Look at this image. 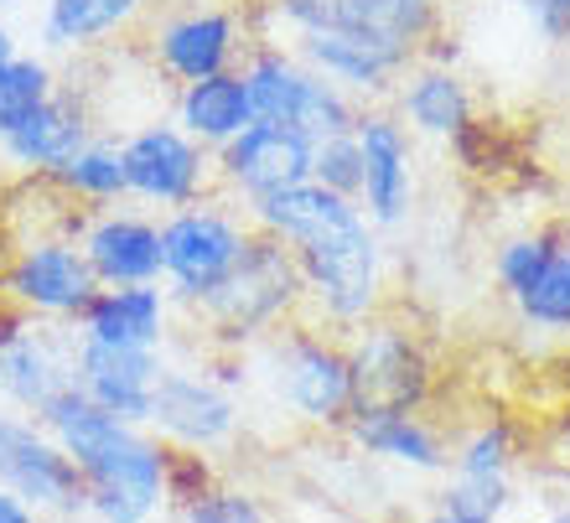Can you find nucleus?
<instances>
[{
    "label": "nucleus",
    "instance_id": "obj_1",
    "mask_svg": "<svg viewBox=\"0 0 570 523\" xmlns=\"http://www.w3.org/2000/svg\"><path fill=\"white\" fill-rule=\"evenodd\" d=\"M249 228L281 239L306 280V316L322 332H353L384 312L390 265L379 228L363 218L353 197H337L316 181L285 187L244 208Z\"/></svg>",
    "mask_w": 570,
    "mask_h": 523
},
{
    "label": "nucleus",
    "instance_id": "obj_2",
    "mask_svg": "<svg viewBox=\"0 0 570 523\" xmlns=\"http://www.w3.org/2000/svg\"><path fill=\"white\" fill-rule=\"evenodd\" d=\"M37 425L73 456L94 523H150L161 513L171 451L146 425H125V420L105 415L78 384H68L47 404Z\"/></svg>",
    "mask_w": 570,
    "mask_h": 523
},
{
    "label": "nucleus",
    "instance_id": "obj_3",
    "mask_svg": "<svg viewBox=\"0 0 570 523\" xmlns=\"http://www.w3.org/2000/svg\"><path fill=\"white\" fill-rule=\"evenodd\" d=\"M296 312H306V280H301L296 255L255 228L239 269L203 306H193V322L208 332L213 353H249L285 322H296Z\"/></svg>",
    "mask_w": 570,
    "mask_h": 523
},
{
    "label": "nucleus",
    "instance_id": "obj_4",
    "mask_svg": "<svg viewBox=\"0 0 570 523\" xmlns=\"http://www.w3.org/2000/svg\"><path fill=\"white\" fill-rule=\"evenodd\" d=\"M249 374H259L265 394L301 425L343 431L347 415L358 409V378L353 358L337 332H322L312 322H285L275 337L249 353Z\"/></svg>",
    "mask_w": 570,
    "mask_h": 523
},
{
    "label": "nucleus",
    "instance_id": "obj_5",
    "mask_svg": "<svg viewBox=\"0 0 570 523\" xmlns=\"http://www.w3.org/2000/svg\"><path fill=\"white\" fill-rule=\"evenodd\" d=\"M249 218L228 197H203L193 208L161 218V285L171 306H203L239 269L249 244Z\"/></svg>",
    "mask_w": 570,
    "mask_h": 523
},
{
    "label": "nucleus",
    "instance_id": "obj_6",
    "mask_svg": "<svg viewBox=\"0 0 570 523\" xmlns=\"http://www.w3.org/2000/svg\"><path fill=\"white\" fill-rule=\"evenodd\" d=\"M265 16L291 42L296 37H363L415 62L441 27V0H265Z\"/></svg>",
    "mask_w": 570,
    "mask_h": 523
},
{
    "label": "nucleus",
    "instance_id": "obj_7",
    "mask_svg": "<svg viewBox=\"0 0 570 523\" xmlns=\"http://www.w3.org/2000/svg\"><path fill=\"white\" fill-rule=\"evenodd\" d=\"M99 290L105 285L94 280L73 234H31L0 269V300L47 327H78V316L89 312Z\"/></svg>",
    "mask_w": 570,
    "mask_h": 523
},
{
    "label": "nucleus",
    "instance_id": "obj_8",
    "mask_svg": "<svg viewBox=\"0 0 570 523\" xmlns=\"http://www.w3.org/2000/svg\"><path fill=\"white\" fill-rule=\"evenodd\" d=\"M0 487L16 493L21 503H31L42 519H78V513H89V493H83L73 456L31 415L6 409V404H0Z\"/></svg>",
    "mask_w": 570,
    "mask_h": 523
},
{
    "label": "nucleus",
    "instance_id": "obj_9",
    "mask_svg": "<svg viewBox=\"0 0 570 523\" xmlns=\"http://www.w3.org/2000/svg\"><path fill=\"white\" fill-rule=\"evenodd\" d=\"M120 166H125V187L136 203H150V208L181 213L203 203L213 193V150H203L187 130L177 125H140L120 140Z\"/></svg>",
    "mask_w": 570,
    "mask_h": 523
},
{
    "label": "nucleus",
    "instance_id": "obj_10",
    "mask_svg": "<svg viewBox=\"0 0 570 523\" xmlns=\"http://www.w3.org/2000/svg\"><path fill=\"white\" fill-rule=\"evenodd\" d=\"M353 378H358V404H394V409H425L435 389V363L421 332L400 327L390 316H374L343 337Z\"/></svg>",
    "mask_w": 570,
    "mask_h": 523
},
{
    "label": "nucleus",
    "instance_id": "obj_11",
    "mask_svg": "<svg viewBox=\"0 0 570 523\" xmlns=\"http://www.w3.org/2000/svg\"><path fill=\"white\" fill-rule=\"evenodd\" d=\"M239 399L224 389L208 368H166L156 384V404H150L146 431L171 451H197L213 456L239 435Z\"/></svg>",
    "mask_w": 570,
    "mask_h": 523
},
{
    "label": "nucleus",
    "instance_id": "obj_12",
    "mask_svg": "<svg viewBox=\"0 0 570 523\" xmlns=\"http://www.w3.org/2000/svg\"><path fill=\"white\" fill-rule=\"evenodd\" d=\"M68 384H73V343H62L47 322H31L0 300V404L37 420Z\"/></svg>",
    "mask_w": 570,
    "mask_h": 523
},
{
    "label": "nucleus",
    "instance_id": "obj_13",
    "mask_svg": "<svg viewBox=\"0 0 570 523\" xmlns=\"http://www.w3.org/2000/svg\"><path fill=\"white\" fill-rule=\"evenodd\" d=\"M249 47L255 42H249L244 16L228 11V6H187V11L166 16L161 27H156V37H150L156 68L166 78H177L181 89L203 83V78L234 73Z\"/></svg>",
    "mask_w": 570,
    "mask_h": 523
},
{
    "label": "nucleus",
    "instance_id": "obj_14",
    "mask_svg": "<svg viewBox=\"0 0 570 523\" xmlns=\"http://www.w3.org/2000/svg\"><path fill=\"white\" fill-rule=\"evenodd\" d=\"M312 140L291 125H265L255 120L239 140H228L224 150H213V171L228 187V197H239L244 208L285 187L312 181Z\"/></svg>",
    "mask_w": 570,
    "mask_h": 523
},
{
    "label": "nucleus",
    "instance_id": "obj_15",
    "mask_svg": "<svg viewBox=\"0 0 570 523\" xmlns=\"http://www.w3.org/2000/svg\"><path fill=\"white\" fill-rule=\"evenodd\" d=\"M353 140L363 150V193L358 208L374 228H400L415 208V150L410 130L390 109H363L353 125Z\"/></svg>",
    "mask_w": 570,
    "mask_h": 523
},
{
    "label": "nucleus",
    "instance_id": "obj_16",
    "mask_svg": "<svg viewBox=\"0 0 570 523\" xmlns=\"http://www.w3.org/2000/svg\"><path fill=\"white\" fill-rule=\"evenodd\" d=\"M161 374V353L73 337V384L89 394V404H99L105 415L125 420V425H150V404H156Z\"/></svg>",
    "mask_w": 570,
    "mask_h": 523
},
{
    "label": "nucleus",
    "instance_id": "obj_17",
    "mask_svg": "<svg viewBox=\"0 0 570 523\" xmlns=\"http://www.w3.org/2000/svg\"><path fill=\"white\" fill-rule=\"evenodd\" d=\"M78 249L105 290L125 285H161V224L130 208L89 213L78 228Z\"/></svg>",
    "mask_w": 570,
    "mask_h": 523
},
{
    "label": "nucleus",
    "instance_id": "obj_18",
    "mask_svg": "<svg viewBox=\"0 0 570 523\" xmlns=\"http://www.w3.org/2000/svg\"><path fill=\"white\" fill-rule=\"evenodd\" d=\"M347 441L363 456L410 466V472H451V441L425 409H394V404H358L347 415Z\"/></svg>",
    "mask_w": 570,
    "mask_h": 523
},
{
    "label": "nucleus",
    "instance_id": "obj_19",
    "mask_svg": "<svg viewBox=\"0 0 570 523\" xmlns=\"http://www.w3.org/2000/svg\"><path fill=\"white\" fill-rule=\"evenodd\" d=\"M89 140H94V120H89V109H83V99L58 89L47 105H37L27 120L0 140V156H6V166L27 171V177H52Z\"/></svg>",
    "mask_w": 570,
    "mask_h": 523
},
{
    "label": "nucleus",
    "instance_id": "obj_20",
    "mask_svg": "<svg viewBox=\"0 0 570 523\" xmlns=\"http://www.w3.org/2000/svg\"><path fill=\"white\" fill-rule=\"evenodd\" d=\"M78 337L109 347H146L161 353L171 337V296L161 285H125V290H99L89 312L78 316Z\"/></svg>",
    "mask_w": 570,
    "mask_h": 523
},
{
    "label": "nucleus",
    "instance_id": "obj_21",
    "mask_svg": "<svg viewBox=\"0 0 570 523\" xmlns=\"http://www.w3.org/2000/svg\"><path fill=\"white\" fill-rule=\"evenodd\" d=\"M394 99H400V125L415 135H431V140H456L466 125L478 120L466 78L456 68H446V62H415L400 78Z\"/></svg>",
    "mask_w": 570,
    "mask_h": 523
},
{
    "label": "nucleus",
    "instance_id": "obj_22",
    "mask_svg": "<svg viewBox=\"0 0 570 523\" xmlns=\"http://www.w3.org/2000/svg\"><path fill=\"white\" fill-rule=\"evenodd\" d=\"M249 125H255V105H249V83H244L239 68L203 78V83H187L177 93V130H187L203 150H224Z\"/></svg>",
    "mask_w": 570,
    "mask_h": 523
},
{
    "label": "nucleus",
    "instance_id": "obj_23",
    "mask_svg": "<svg viewBox=\"0 0 570 523\" xmlns=\"http://www.w3.org/2000/svg\"><path fill=\"white\" fill-rule=\"evenodd\" d=\"M150 11V0H47L37 42L47 52H78V47L109 42Z\"/></svg>",
    "mask_w": 570,
    "mask_h": 523
},
{
    "label": "nucleus",
    "instance_id": "obj_24",
    "mask_svg": "<svg viewBox=\"0 0 570 523\" xmlns=\"http://www.w3.org/2000/svg\"><path fill=\"white\" fill-rule=\"evenodd\" d=\"M244 83H249V105H255V120L265 125H291L296 130L301 99H306V83H312V68L281 42H255L249 58H244Z\"/></svg>",
    "mask_w": 570,
    "mask_h": 523
},
{
    "label": "nucleus",
    "instance_id": "obj_25",
    "mask_svg": "<svg viewBox=\"0 0 570 523\" xmlns=\"http://www.w3.org/2000/svg\"><path fill=\"white\" fill-rule=\"evenodd\" d=\"M47 181H52L68 203H89V208H99V213L130 197L125 166H120V146H115V140H89V146L78 150V156H68Z\"/></svg>",
    "mask_w": 570,
    "mask_h": 523
},
{
    "label": "nucleus",
    "instance_id": "obj_26",
    "mask_svg": "<svg viewBox=\"0 0 570 523\" xmlns=\"http://www.w3.org/2000/svg\"><path fill=\"white\" fill-rule=\"evenodd\" d=\"M513 462H519V431L503 415L478 420L451 441V482H513Z\"/></svg>",
    "mask_w": 570,
    "mask_h": 523
},
{
    "label": "nucleus",
    "instance_id": "obj_27",
    "mask_svg": "<svg viewBox=\"0 0 570 523\" xmlns=\"http://www.w3.org/2000/svg\"><path fill=\"white\" fill-rule=\"evenodd\" d=\"M566 239H570V234H560V228H529V234L503 239V244H498V255H493L498 290H503L509 300H519L529 285L540 280V269L550 265V255H556Z\"/></svg>",
    "mask_w": 570,
    "mask_h": 523
},
{
    "label": "nucleus",
    "instance_id": "obj_28",
    "mask_svg": "<svg viewBox=\"0 0 570 523\" xmlns=\"http://www.w3.org/2000/svg\"><path fill=\"white\" fill-rule=\"evenodd\" d=\"M58 93V78H52V62L47 58H21L0 68V140L27 120L37 105H47Z\"/></svg>",
    "mask_w": 570,
    "mask_h": 523
},
{
    "label": "nucleus",
    "instance_id": "obj_29",
    "mask_svg": "<svg viewBox=\"0 0 570 523\" xmlns=\"http://www.w3.org/2000/svg\"><path fill=\"white\" fill-rule=\"evenodd\" d=\"M513 306H519V316H524L529 327L570 332V239L560 244L556 255H550V265L540 269V280L529 285Z\"/></svg>",
    "mask_w": 570,
    "mask_h": 523
},
{
    "label": "nucleus",
    "instance_id": "obj_30",
    "mask_svg": "<svg viewBox=\"0 0 570 523\" xmlns=\"http://www.w3.org/2000/svg\"><path fill=\"white\" fill-rule=\"evenodd\" d=\"M312 181L327 187L337 197H353L358 203L363 193V150L353 135H337V140H316L312 150Z\"/></svg>",
    "mask_w": 570,
    "mask_h": 523
},
{
    "label": "nucleus",
    "instance_id": "obj_31",
    "mask_svg": "<svg viewBox=\"0 0 570 523\" xmlns=\"http://www.w3.org/2000/svg\"><path fill=\"white\" fill-rule=\"evenodd\" d=\"M181 523H271V513H265V503L249 487L218 482L208 497H197V503L181 509Z\"/></svg>",
    "mask_w": 570,
    "mask_h": 523
},
{
    "label": "nucleus",
    "instance_id": "obj_32",
    "mask_svg": "<svg viewBox=\"0 0 570 523\" xmlns=\"http://www.w3.org/2000/svg\"><path fill=\"white\" fill-rule=\"evenodd\" d=\"M441 509L462 513V519L478 523H498L513 509V482H451L441 493Z\"/></svg>",
    "mask_w": 570,
    "mask_h": 523
},
{
    "label": "nucleus",
    "instance_id": "obj_33",
    "mask_svg": "<svg viewBox=\"0 0 570 523\" xmlns=\"http://www.w3.org/2000/svg\"><path fill=\"white\" fill-rule=\"evenodd\" d=\"M213 487H218V472H213L208 456H197V451H171V456H166V503L187 509L197 497H208Z\"/></svg>",
    "mask_w": 570,
    "mask_h": 523
},
{
    "label": "nucleus",
    "instance_id": "obj_34",
    "mask_svg": "<svg viewBox=\"0 0 570 523\" xmlns=\"http://www.w3.org/2000/svg\"><path fill=\"white\" fill-rule=\"evenodd\" d=\"M540 27L544 42H570V0H513Z\"/></svg>",
    "mask_w": 570,
    "mask_h": 523
},
{
    "label": "nucleus",
    "instance_id": "obj_35",
    "mask_svg": "<svg viewBox=\"0 0 570 523\" xmlns=\"http://www.w3.org/2000/svg\"><path fill=\"white\" fill-rule=\"evenodd\" d=\"M0 523H47V519L31 509V503H21L16 493H6V487H0Z\"/></svg>",
    "mask_w": 570,
    "mask_h": 523
},
{
    "label": "nucleus",
    "instance_id": "obj_36",
    "mask_svg": "<svg viewBox=\"0 0 570 523\" xmlns=\"http://www.w3.org/2000/svg\"><path fill=\"white\" fill-rule=\"evenodd\" d=\"M16 58H21V52H16V31L0 21V68H6V62H16Z\"/></svg>",
    "mask_w": 570,
    "mask_h": 523
},
{
    "label": "nucleus",
    "instance_id": "obj_37",
    "mask_svg": "<svg viewBox=\"0 0 570 523\" xmlns=\"http://www.w3.org/2000/svg\"><path fill=\"white\" fill-rule=\"evenodd\" d=\"M415 523H478V519H462V513H451V509H431V513H421Z\"/></svg>",
    "mask_w": 570,
    "mask_h": 523
},
{
    "label": "nucleus",
    "instance_id": "obj_38",
    "mask_svg": "<svg viewBox=\"0 0 570 523\" xmlns=\"http://www.w3.org/2000/svg\"><path fill=\"white\" fill-rule=\"evenodd\" d=\"M544 523H570V513H550V519H544Z\"/></svg>",
    "mask_w": 570,
    "mask_h": 523
},
{
    "label": "nucleus",
    "instance_id": "obj_39",
    "mask_svg": "<svg viewBox=\"0 0 570 523\" xmlns=\"http://www.w3.org/2000/svg\"><path fill=\"white\" fill-rule=\"evenodd\" d=\"M0 6H11V0H0Z\"/></svg>",
    "mask_w": 570,
    "mask_h": 523
}]
</instances>
